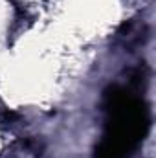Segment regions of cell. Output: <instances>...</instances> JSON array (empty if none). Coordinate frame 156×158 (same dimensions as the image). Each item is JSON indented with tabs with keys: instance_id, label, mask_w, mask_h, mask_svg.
I'll return each instance as SVG.
<instances>
[{
	"instance_id": "6da1fadb",
	"label": "cell",
	"mask_w": 156,
	"mask_h": 158,
	"mask_svg": "<svg viewBox=\"0 0 156 158\" xmlns=\"http://www.w3.org/2000/svg\"><path fill=\"white\" fill-rule=\"evenodd\" d=\"M103 107L107 114L105 132L94 151V158H130L151 127L147 103L114 85L105 90Z\"/></svg>"
}]
</instances>
